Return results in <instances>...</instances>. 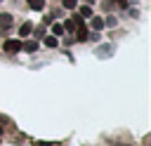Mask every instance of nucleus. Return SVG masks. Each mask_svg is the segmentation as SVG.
Instances as JSON below:
<instances>
[{
  "mask_svg": "<svg viewBox=\"0 0 151 146\" xmlns=\"http://www.w3.org/2000/svg\"><path fill=\"white\" fill-rule=\"evenodd\" d=\"M2 49L9 52V54H12V52H19V49H21V42H19V40H5Z\"/></svg>",
  "mask_w": 151,
  "mask_h": 146,
  "instance_id": "1",
  "label": "nucleus"
},
{
  "mask_svg": "<svg viewBox=\"0 0 151 146\" xmlns=\"http://www.w3.org/2000/svg\"><path fill=\"white\" fill-rule=\"evenodd\" d=\"M0 26H2V28H9V26H12V16H9V14H0Z\"/></svg>",
  "mask_w": 151,
  "mask_h": 146,
  "instance_id": "2",
  "label": "nucleus"
},
{
  "mask_svg": "<svg viewBox=\"0 0 151 146\" xmlns=\"http://www.w3.org/2000/svg\"><path fill=\"white\" fill-rule=\"evenodd\" d=\"M28 7L31 9H42L45 7V0H28Z\"/></svg>",
  "mask_w": 151,
  "mask_h": 146,
  "instance_id": "3",
  "label": "nucleus"
},
{
  "mask_svg": "<svg viewBox=\"0 0 151 146\" xmlns=\"http://www.w3.org/2000/svg\"><path fill=\"white\" fill-rule=\"evenodd\" d=\"M21 47H24L26 52H35V49H38V42H33V40H31V42H26V45H21Z\"/></svg>",
  "mask_w": 151,
  "mask_h": 146,
  "instance_id": "4",
  "label": "nucleus"
},
{
  "mask_svg": "<svg viewBox=\"0 0 151 146\" xmlns=\"http://www.w3.org/2000/svg\"><path fill=\"white\" fill-rule=\"evenodd\" d=\"M101 26H104V21H101L99 16H94V19H92V28H94V31H99Z\"/></svg>",
  "mask_w": 151,
  "mask_h": 146,
  "instance_id": "5",
  "label": "nucleus"
},
{
  "mask_svg": "<svg viewBox=\"0 0 151 146\" xmlns=\"http://www.w3.org/2000/svg\"><path fill=\"white\" fill-rule=\"evenodd\" d=\"M52 33H54V35H61V33H64V26H61V24H54V26H52Z\"/></svg>",
  "mask_w": 151,
  "mask_h": 146,
  "instance_id": "6",
  "label": "nucleus"
},
{
  "mask_svg": "<svg viewBox=\"0 0 151 146\" xmlns=\"http://www.w3.org/2000/svg\"><path fill=\"white\" fill-rule=\"evenodd\" d=\"M45 45H47V47H57V38H54V35L45 38Z\"/></svg>",
  "mask_w": 151,
  "mask_h": 146,
  "instance_id": "7",
  "label": "nucleus"
},
{
  "mask_svg": "<svg viewBox=\"0 0 151 146\" xmlns=\"http://www.w3.org/2000/svg\"><path fill=\"white\" fill-rule=\"evenodd\" d=\"M76 5H78V0H64V7H66V9H73Z\"/></svg>",
  "mask_w": 151,
  "mask_h": 146,
  "instance_id": "8",
  "label": "nucleus"
},
{
  "mask_svg": "<svg viewBox=\"0 0 151 146\" xmlns=\"http://www.w3.org/2000/svg\"><path fill=\"white\" fill-rule=\"evenodd\" d=\"M19 33H21V35H28V33H31V24H24V26H21V31H19Z\"/></svg>",
  "mask_w": 151,
  "mask_h": 146,
  "instance_id": "9",
  "label": "nucleus"
},
{
  "mask_svg": "<svg viewBox=\"0 0 151 146\" xmlns=\"http://www.w3.org/2000/svg\"><path fill=\"white\" fill-rule=\"evenodd\" d=\"M80 14H83V16H90L92 9H90V7H80Z\"/></svg>",
  "mask_w": 151,
  "mask_h": 146,
  "instance_id": "10",
  "label": "nucleus"
},
{
  "mask_svg": "<svg viewBox=\"0 0 151 146\" xmlns=\"http://www.w3.org/2000/svg\"><path fill=\"white\" fill-rule=\"evenodd\" d=\"M35 146H59V144H47V141H40V144H35Z\"/></svg>",
  "mask_w": 151,
  "mask_h": 146,
  "instance_id": "11",
  "label": "nucleus"
},
{
  "mask_svg": "<svg viewBox=\"0 0 151 146\" xmlns=\"http://www.w3.org/2000/svg\"><path fill=\"white\" fill-rule=\"evenodd\" d=\"M116 2H118L120 7H125V5H127V0H116Z\"/></svg>",
  "mask_w": 151,
  "mask_h": 146,
  "instance_id": "12",
  "label": "nucleus"
},
{
  "mask_svg": "<svg viewBox=\"0 0 151 146\" xmlns=\"http://www.w3.org/2000/svg\"><path fill=\"white\" fill-rule=\"evenodd\" d=\"M116 146H130V144H116Z\"/></svg>",
  "mask_w": 151,
  "mask_h": 146,
  "instance_id": "13",
  "label": "nucleus"
},
{
  "mask_svg": "<svg viewBox=\"0 0 151 146\" xmlns=\"http://www.w3.org/2000/svg\"><path fill=\"white\" fill-rule=\"evenodd\" d=\"M0 132H2V127H0Z\"/></svg>",
  "mask_w": 151,
  "mask_h": 146,
  "instance_id": "14",
  "label": "nucleus"
}]
</instances>
